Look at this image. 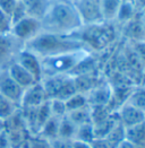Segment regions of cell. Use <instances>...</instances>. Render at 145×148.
I'll return each instance as SVG.
<instances>
[{
	"mask_svg": "<svg viewBox=\"0 0 145 148\" xmlns=\"http://www.w3.org/2000/svg\"><path fill=\"white\" fill-rule=\"evenodd\" d=\"M41 26L43 32L70 34L77 32L83 23L74 0H52L41 19Z\"/></svg>",
	"mask_w": 145,
	"mask_h": 148,
	"instance_id": "cell-1",
	"label": "cell"
},
{
	"mask_svg": "<svg viewBox=\"0 0 145 148\" xmlns=\"http://www.w3.org/2000/svg\"><path fill=\"white\" fill-rule=\"evenodd\" d=\"M27 50L37 57H51L78 50H88L77 32L70 34H57L41 32L32 40L27 41ZM90 51V50H88Z\"/></svg>",
	"mask_w": 145,
	"mask_h": 148,
	"instance_id": "cell-2",
	"label": "cell"
},
{
	"mask_svg": "<svg viewBox=\"0 0 145 148\" xmlns=\"http://www.w3.org/2000/svg\"><path fill=\"white\" fill-rule=\"evenodd\" d=\"M77 34L90 51H101L109 47L116 38V28L112 23L101 22L97 24L83 25Z\"/></svg>",
	"mask_w": 145,
	"mask_h": 148,
	"instance_id": "cell-3",
	"label": "cell"
},
{
	"mask_svg": "<svg viewBox=\"0 0 145 148\" xmlns=\"http://www.w3.org/2000/svg\"><path fill=\"white\" fill-rule=\"evenodd\" d=\"M91 54L88 50H78L51 57H44L41 60L42 74L49 76L70 75L74 69Z\"/></svg>",
	"mask_w": 145,
	"mask_h": 148,
	"instance_id": "cell-4",
	"label": "cell"
},
{
	"mask_svg": "<svg viewBox=\"0 0 145 148\" xmlns=\"http://www.w3.org/2000/svg\"><path fill=\"white\" fill-rule=\"evenodd\" d=\"M48 99H58L66 101L77 93L75 80L72 75H56L49 76L42 84Z\"/></svg>",
	"mask_w": 145,
	"mask_h": 148,
	"instance_id": "cell-5",
	"label": "cell"
},
{
	"mask_svg": "<svg viewBox=\"0 0 145 148\" xmlns=\"http://www.w3.org/2000/svg\"><path fill=\"white\" fill-rule=\"evenodd\" d=\"M83 25L97 24L103 22L99 0H74Z\"/></svg>",
	"mask_w": 145,
	"mask_h": 148,
	"instance_id": "cell-6",
	"label": "cell"
},
{
	"mask_svg": "<svg viewBox=\"0 0 145 148\" xmlns=\"http://www.w3.org/2000/svg\"><path fill=\"white\" fill-rule=\"evenodd\" d=\"M10 31L17 38L23 41H30L42 32L41 21L31 16H26L17 23L12 24Z\"/></svg>",
	"mask_w": 145,
	"mask_h": 148,
	"instance_id": "cell-7",
	"label": "cell"
},
{
	"mask_svg": "<svg viewBox=\"0 0 145 148\" xmlns=\"http://www.w3.org/2000/svg\"><path fill=\"white\" fill-rule=\"evenodd\" d=\"M47 101H48V96L46 94V90L42 86V84L36 83L25 89L21 103L25 108L32 109V108H37L42 105Z\"/></svg>",
	"mask_w": 145,
	"mask_h": 148,
	"instance_id": "cell-8",
	"label": "cell"
},
{
	"mask_svg": "<svg viewBox=\"0 0 145 148\" xmlns=\"http://www.w3.org/2000/svg\"><path fill=\"white\" fill-rule=\"evenodd\" d=\"M118 118L125 128H130L145 120V112L125 102L119 109Z\"/></svg>",
	"mask_w": 145,
	"mask_h": 148,
	"instance_id": "cell-9",
	"label": "cell"
},
{
	"mask_svg": "<svg viewBox=\"0 0 145 148\" xmlns=\"http://www.w3.org/2000/svg\"><path fill=\"white\" fill-rule=\"evenodd\" d=\"M18 63L34 77V79L37 83L41 82L42 76H43L42 66H41V60L39 59V57L36 54H34L33 52H31L28 50H25L19 53Z\"/></svg>",
	"mask_w": 145,
	"mask_h": 148,
	"instance_id": "cell-10",
	"label": "cell"
},
{
	"mask_svg": "<svg viewBox=\"0 0 145 148\" xmlns=\"http://www.w3.org/2000/svg\"><path fill=\"white\" fill-rule=\"evenodd\" d=\"M24 90V88H22L16 82L12 80L9 75L0 78V94L10 99L12 103L22 101Z\"/></svg>",
	"mask_w": 145,
	"mask_h": 148,
	"instance_id": "cell-11",
	"label": "cell"
},
{
	"mask_svg": "<svg viewBox=\"0 0 145 148\" xmlns=\"http://www.w3.org/2000/svg\"><path fill=\"white\" fill-rule=\"evenodd\" d=\"M8 75H9V77L14 82H16L19 86L22 88H24V89H26V88H28V87H31L32 85L37 83L34 79V77L30 74L25 68H23L18 62L12 63L10 66Z\"/></svg>",
	"mask_w": 145,
	"mask_h": 148,
	"instance_id": "cell-12",
	"label": "cell"
},
{
	"mask_svg": "<svg viewBox=\"0 0 145 148\" xmlns=\"http://www.w3.org/2000/svg\"><path fill=\"white\" fill-rule=\"evenodd\" d=\"M124 34L134 42L137 41H145V34L143 29V25L141 21V12H138L135 17L129 22L124 24Z\"/></svg>",
	"mask_w": 145,
	"mask_h": 148,
	"instance_id": "cell-13",
	"label": "cell"
},
{
	"mask_svg": "<svg viewBox=\"0 0 145 148\" xmlns=\"http://www.w3.org/2000/svg\"><path fill=\"white\" fill-rule=\"evenodd\" d=\"M125 139L136 148H145V120L130 128H125Z\"/></svg>",
	"mask_w": 145,
	"mask_h": 148,
	"instance_id": "cell-14",
	"label": "cell"
},
{
	"mask_svg": "<svg viewBox=\"0 0 145 148\" xmlns=\"http://www.w3.org/2000/svg\"><path fill=\"white\" fill-rule=\"evenodd\" d=\"M51 1L52 0H22L27 12V16L34 17L40 21L46 15Z\"/></svg>",
	"mask_w": 145,
	"mask_h": 148,
	"instance_id": "cell-15",
	"label": "cell"
},
{
	"mask_svg": "<svg viewBox=\"0 0 145 148\" xmlns=\"http://www.w3.org/2000/svg\"><path fill=\"white\" fill-rule=\"evenodd\" d=\"M99 1H100V9L103 22H109V23L116 22L122 0H99Z\"/></svg>",
	"mask_w": 145,
	"mask_h": 148,
	"instance_id": "cell-16",
	"label": "cell"
},
{
	"mask_svg": "<svg viewBox=\"0 0 145 148\" xmlns=\"http://www.w3.org/2000/svg\"><path fill=\"white\" fill-rule=\"evenodd\" d=\"M91 99H87L88 105L92 106H106L111 99V89L108 85H103L97 88H94L91 92Z\"/></svg>",
	"mask_w": 145,
	"mask_h": 148,
	"instance_id": "cell-17",
	"label": "cell"
},
{
	"mask_svg": "<svg viewBox=\"0 0 145 148\" xmlns=\"http://www.w3.org/2000/svg\"><path fill=\"white\" fill-rule=\"evenodd\" d=\"M59 122L60 119L56 118V116H50L48 121L42 125V128L40 129L41 131V136L48 140H53L56 138H58V130H59Z\"/></svg>",
	"mask_w": 145,
	"mask_h": 148,
	"instance_id": "cell-18",
	"label": "cell"
},
{
	"mask_svg": "<svg viewBox=\"0 0 145 148\" xmlns=\"http://www.w3.org/2000/svg\"><path fill=\"white\" fill-rule=\"evenodd\" d=\"M76 130H77V125L72 121H70L67 115H65L64 118H61L60 122H59L58 138L72 140L75 138V135H76Z\"/></svg>",
	"mask_w": 145,
	"mask_h": 148,
	"instance_id": "cell-19",
	"label": "cell"
},
{
	"mask_svg": "<svg viewBox=\"0 0 145 148\" xmlns=\"http://www.w3.org/2000/svg\"><path fill=\"white\" fill-rule=\"evenodd\" d=\"M137 12H138L133 3V1H122L118 15H117V18H116V22H119L124 25L125 23L129 22L132 18H134Z\"/></svg>",
	"mask_w": 145,
	"mask_h": 148,
	"instance_id": "cell-20",
	"label": "cell"
},
{
	"mask_svg": "<svg viewBox=\"0 0 145 148\" xmlns=\"http://www.w3.org/2000/svg\"><path fill=\"white\" fill-rule=\"evenodd\" d=\"M67 116L76 125H81V124L92 122V120H91V108H90V105H87L85 108H82V109H78V110H75V111L68 112L67 113Z\"/></svg>",
	"mask_w": 145,
	"mask_h": 148,
	"instance_id": "cell-21",
	"label": "cell"
},
{
	"mask_svg": "<svg viewBox=\"0 0 145 148\" xmlns=\"http://www.w3.org/2000/svg\"><path fill=\"white\" fill-rule=\"evenodd\" d=\"M65 105L67 109V113L70 111H75L78 109H82L88 105L87 102V97L85 96L84 94H82L81 92L75 93L74 95H72L69 99H67L65 101Z\"/></svg>",
	"mask_w": 145,
	"mask_h": 148,
	"instance_id": "cell-22",
	"label": "cell"
},
{
	"mask_svg": "<svg viewBox=\"0 0 145 148\" xmlns=\"http://www.w3.org/2000/svg\"><path fill=\"white\" fill-rule=\"evenodd\" d=\"M126 102L145 112V86L133 89Z\"/></svg>",
	"mask_w": 145,
	"mask_h": 148,
	"instance_id": "cell-23",
	"label": "cell"
},
{
	"mask_svg": "<svg viewBox=\"0 0 145 148\" xmlns=\"http://www.w3.org/2000/svg\"><path fill=\"white\" fill-rule=\"evenodd\" d=\"M94 138H95V135H94V128H93L92 122L77 125L76 135H75L74 139H78V140H82V141L90 144Z\"/></svg>",
	"mask_w": 145,
	"mask_h": 148,
	"instance_id": "cell-24",
	"label": "cell"
},
{
	"mask_svg": "<svg viewBox=\"0 0 145 148\" xmlns=\"http://www.w3.org/2000/svg\"><path fill=\"white\" fill-rule=\"evenodd\" d=\"M49 105H50V111H51L52 116L61 119L65 115H67V109L65 105V101L58 99H49Z\"/></svg>",
	"mask_w": 145,
	"mask_h": 148,
	"instance_id": "cell-25",
	"label": "cell"
},
{
	"mask_svg": "<svg viewBox=\"0 0 145 148\" xmlns=\"http://www.w3.org/2000/svg\"><path fill=\"white\" fill-rule=\"evenodd\" d=\"M14 113V103L0 94V120L8 119Z\"/></svg>",
	"mask_w": 145,
	"mask_h": 148,
	"instance_id": "cell-26",
	"label": "cell"
},
{
	"mask_svg": "<svg viewBox=\"0 0 145 148\" xmlns=\"http://www.w3.org/2000/svg\"><path fill=\"white\" fill-rule=\"evenodd\" d=\"M27 16V12H26V9H25V6L24 3L22 2V0L17 1L14 10H12V15H10V21H12V25L17 23L18 21L23 19L24 17Z\"/></svg>",
	"mask_w": 145,
	"mask_h": 148,
	"instance_id": "cell-27",
	"label": "cell"
},
{
	"mask_svg": "<svg viewBox=\"0 0 145 148\" xmlns=\"http://www.w3.org/2000/svg\"><path fill=\"white\" fill-rule=\"evenodd\" d=\"M12 29V21L8 15L0 10V35H6Z\"/></svg>",
	"mask_w": 145,
	"mask_h": 148,
	"instance_id": "cell-28",
	"label": "cell"
},
{
	"mask_svg": "<svg viewBox=\"0 0 145 148\" xmlns=\"http://www.w3.org/2000/svg\"><path fill=\"white\" fill-rule=\"evenodd\" d=\"M91 148H117L108 138L101 137V138H94L90 143Z\"/></svg>",
	"mask_w": 145,
	"mask_h": 148,
	"instance_id": "cell-29",
	"label": "cell"
},
{
	"mask_svg": "<svg viewBox=\"0 0 145 148\" xmlns=\"http://www.w3.org/2000/svg\"><path fill=\"white\" fill-rule=\"evenodd\" d=\"M10 52V42L5 35H0V62L3 61Z\"/></svg>",
	"mask_w": 145,
	"mask_h": 148,
	"instance_id": "cell-30",
	"label": "cell"
},
{
	"mask_svg": "<svg viewBox=\"0 0 145 148\" xmlns=\"http://www.w3.org/2000/svg\"><path fill=\"white\" fill-rule=\"evenodd\" d=\"M134 50L139 62H142V64L145 66V41L134 42Z\"/></svg>",
	"mask_w": 145,
	"mask_h": 148,
	"instance_id": "cell-31",
	"label": "cell"
},
{
	"mask_svg": "<svg viewBox=\"0 0 145 148\" xmlns=\"http://www.w3.org/2000/svg\"><path fill=\"white\" fill-rule=\"evenodd\" d=\"M28 148H51V144L49 143L48 139L41 136L33 138L28 144Z\"/></svg>",
	"mask_w": 145,
	"mask_h": 148,
	"instance_id": "cell-32",
	"label": "cell"
},
{
	"mask_svg": "<svg viewBox=\"0 0 145 148\" xmlns=\"http://www.w3.org/2000/svg\"><path fill=\"white\" fill-rule=\"evenodd\" d=\"M16 3H17V0H0V10L10 17Z\"/></svg>",
	"mask_w": 145,
	"mask_h": 148,
	"instance_id": "cell-33",
	"label": "cell"
},
{
	"mask_svg": "<svg viewBox=\"0 0 145 148\" xmlns=\"http://www.w3.org/2000/svg\"><path fill=\"white\" fill-rule=\"evenodd\" d=\"M51 148H72V140L56 138L51 143Z\"/></svg>",
	"mask_w": 145,
	"mask_h": 148,
	"instance_id": "cell-34",
	"label": "cell"
},
{
	"mask_svg": "<svg viewBox=\"0 0 145 148\" xmlns=\"http://www.w3.org/2000/svg\"><path fill=\"white\" fill-rule=\"evenodd\" d=\"M10 144L9 137L5 131H0V148H8Z\"/></svg>",
	"mask_w": 145,
	"mask_h": 148,
	"instance_id": "cell-35",
	"label": "cell"
},
{
	"mask_svg": "<svg viewBox=\"0 0 145 148\" xmlns=\"http://www.w3.org/2000/svg\"><path fill=\"white\" fill-rule=\"evenodd\" d=\"M72 148H91L88 143H85L78 139H72Z\"/></svg>",
	"mask_w": 145,
	"mask_h": 148,
	"instance_id": "cell-36",
	"label": "cell"
},
{
	"mask_svg": "<svg viewBox=\"0 0 145 148\" xmlns=\"http://www.w3.org/2000/svg\"><path fill=\"white\" fill-rule=\"evenodd\" d=\"M133 3L135 5L137 12H143L145 9V0H133Z\"/></svg>",
	"mask_w": 145,
	"mask_h": 148,
	"instance_id": "cell-37",
	"label": "cell"
},
{
	"mask_svg": "<svg viewBox=\"0 0 145 148\" xmlns=\"http://www.w3.org/2000/svg\"><path fill=\"white\" fill-rule=\"evenodd\" d=\"M141 21H142V25H143V29H144L145 34V12H141Z\"/></svg>",
	"mask_w": 145,
	"mask_h": 148,
	"instance_id": "cell-38",
	"label": "cell"
},
{
	"mask_svg": "<svg viewBox=\"0 0 145 148\" xmlns=\"http://www.w3.org/2000/svg\"><path fill=\"white\" fill-rule=\"evenodd\" d=\"M1 128H2V122H1V120H0V131H1Z\"/></svg>",
	"mask_w": 145,
	"mask_h": 148,
	"instance_id": "cell-39",
	"label": "cell"
},
{
	"mask_svg": "<svg viewBox=\"0 0 145 148\" xmlns=\"http://www.w3.org/2000/svg\"><path fill=\"white\" fill-rule=\"evenodd\" d=\"M122 1H133V0H122Z\"/></svg>",
	"mask_w": 145,
	"mask_h": 148,
	"instance_id": "cell-40",
	"label": "cell"
},
{
	"mask_svg": "<svg viewBox=\"0 0 145 148\" xmlns=\"http://www.w3.org/2000/svg\"><path fill=\"white\" fill-rule=\"evenodd\" d=\"M143 12H145V9H144V10H143Z\"/></svg>",
	"mask_w": 145,
	"mask_h": 148,
	"instance_id": "cell-41",
	"label": "cell"
},
{
	"mask_svg": "<svg viewBox=\"0 0 145 148\" xmlns=\"http://www.w3.org/2000/svg\"><path fill=\"white\" fill-rule=\"evenodd\" d=\"M17 1H19V0H17Z\"/></svg>",
	"mask_w": 145,
	"mask_h": 148,
	"instance_id": "cell-42",
	"label": "cell"
}]
</instances>
